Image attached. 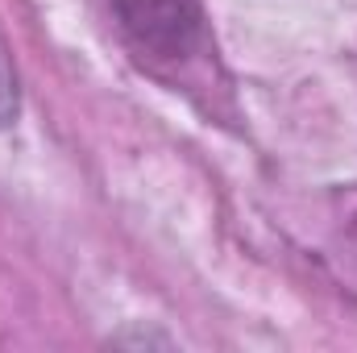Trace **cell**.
Returning <instances> with one entry per match:
<instances>
[{"label":"cell","instance_id":"2","mask_svg":"<svg viewBox=\"0 0 357 353\" xmlns=\"http://www.w3.org/2000/svg\"><path fill=\"white\" fill-rule=\"evenodd\" d=\"M13 112H17V96H13V84H8L4 67H0V125H8Z\"/></svg>","mask_w":357,"mask_h":353},{"label":"cell","instance_id":"1","mask_svg":"<svg viewBox=\"0 0 357 353\" xmlns=\"http://www.w3.org/2000/svg\"><path fill=\"white\" fill-rule=\"evenodd\" d=\"M112 13L154 67H191L208 54V21L199 0H112Z\"/></svg>","mask_w":357,"mask_h":353}]
</instances>
